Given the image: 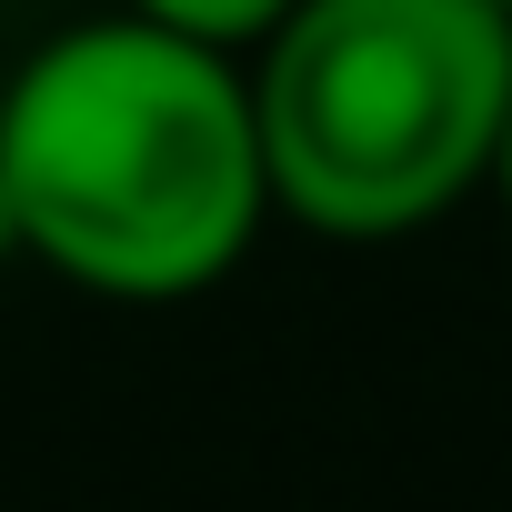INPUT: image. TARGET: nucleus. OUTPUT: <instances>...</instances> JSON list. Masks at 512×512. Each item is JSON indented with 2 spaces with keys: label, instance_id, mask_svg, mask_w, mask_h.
<instances>
[{
  "label": "nucleus",
  "instance_id": "nucleus-3",
  "mask_svg": "<svg viewBox=\"0 0 512 512\" xmlns=\"http://www.w3.org/2000/svg\"><path fill=\"white\" fill-rule=\"evenodd\" d=\"M141 21L201 41V51H262L282 21H292V0H131Z\"/></svg>",
  "mask_w": 512,
  "mask_h": 512
},
{
  "label": "nucleus",
  "instance_id": "nucleus-2",
  "mask_svg": "<svg viewBox=\"0 0 512 512\" xmlns=\"http://www.w3.org/2000/svg\"><path fill=\"white\" fill-rule=\"evenodd\" d=\"M272 201L332 241H392L492 181L512 11L492 0H292L251 71Z\"/></svg>",
  "mask_w": 512,
  "mask_h": 512
},
{
  "label": "nucleus",
  "instance_id": "nucleus-5",
  "mask_svg": "<svg viewBox=\"0 0 512 512\" xmlns=\"http://www.w3.org/2000/svg\"><path fill=\"white\" fill-rule=\"evenodd\" d=\"M492 11H512V0H492Z\"/></svg>",
  "mask_w": 512,
  "mask_h": 512
},
{
  "label": "nucleus",
  "instance_id": "nucleus-4",
  "mask_svg": "<svg viewBox=\"0 0 512 512\" xmlns=\"http://www.w3.org/2000/svg\"><path fill=\"white\" fill-rule=\"evenodd\" d=\"M492 181H502V201H512V111H502V141H492Z\"/></svg>",
  "mask_w": 512,
  "mask_h": 512
},
{
  "label": "nucleus",
  "instance_id": "nucleus-1",
  "mask_svg": "<svg viewBox=\"0 0 512 512\" xmlns=\"http://www.w3.org/2000/svg\"><path fill=\"white\" fill-rule=\"evenodd\" d=\"M262 211L272 161L231 51L121 11L41 41L0 91V231L81 292H211Z\"/></svg>",
  "mask_w": 512,
  "mask_h": 512
}]
</instances>
